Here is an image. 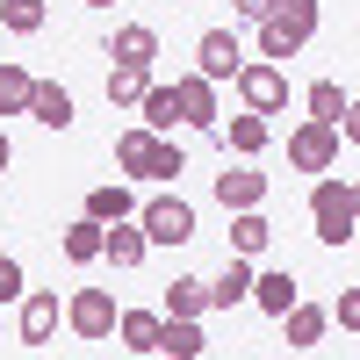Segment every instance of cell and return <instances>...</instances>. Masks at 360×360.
<instances>
[{
	"label": "cell",
	"mask_w": 360,
	"mask_h": 360,
	"mask_svg": "<svg viewBox=\"0 0 360 360\" xmlns=\"http://www.w3.org/2000/svg\"><path fill=\"white\" fill-rule=\"evenodd\" d=\"M144 86H152V65H108V108H137Z\"/></svg>",
	"instance_id": "obj_25"
},
{
	"label": "cell",
	"mask_w": 360,
	"mask_h": 360,
	"mask_svg": "<svg viewBox=\"0 0 360 360\" xmlns=\"http://www.w3.org/2000/svg\"><path fill=\"white\" fill-rule=\"evenodd\" d=\"M144 252H152V238H144V224H137V217H130V224H108V238H101V259L115 266V274L144 266Z\"/></svg>",
	"instance_id": "obj_10"
},
{
	"label": "cell",
	"mask_w": 360,
	"mask_h": 360,
	"mask_svg": "<svg viewBox=\"0 0 360 360\" xmlns=\"http://www.w3.org/2000/svg\"><path fill=\"white\" fill-rule=\"evenodd\" d=\"M231 15H238V22H266V15H274V0H231Z\"/></svg>",
	"instance_id": "obj_33"
},
{
	"label": "cell",
	"mask_w": 360,
	"mask_h": 360,
	"mask_svg": "<svg viewBox=\"0 0 360 360\" xmlns=\"http://www.w3.org/2000/svg\"><path fill=\"white\" fill-rule=\"evenodd\" d=\"M202 317H166V332H159V353H173V360H202Z\"/></svg>",
	"instance_id": "obj_23"
},
{
	"label": "cell",
	"mask_w": 360,
	"mask_h": 360,
	"mask_svg": "<svg viewBox=\"0 0 360 360\" xmlns=\"http://www.w3.org/2000/svg\"><path fill=\"white\" fill-rule=\"evenodd\" d=\"M188 173V152H180L173 137H159V152H152V180H180Z\"/></svg>",
	"instance_id": "obj_30"
},
{
	"label": "cell",
	"mask_w": 360,
	"mask_h": 360,
	"mask_svg": "<svg viewBox=\"0 0 360 360\" xmlns=\"http://www.w3.org/2000/svg\"><path fill=\"white\" fill-rule=\"evenodd\" d=\"M108 58H115V65H152V58H159V29L123 22V29L108 37Z\"/></svg>",
	"instance_id": "obj_16"
},
{
	"label": "cell",
	"mask_w": 360,
	"mask_h": 360,
	"mask_svg": "<svg viewBox=\"0 0 360 360\" xmlns=\"http://www.w3.org/2000/svg\"><path fill=\"white\" fill-rule=\"evenodd\" d=\"M29 115H37L44 130H65V123H72V94H65L58 79H37V86H29Z\"/></svg>",
	"instance_id": "obj_20"
},
{
	"label": "cell",
	"mask_w": 360,
	"mask_h": 360,
	"mask_svg": "<svg viewBox=\"0 0 360 360\" xmlns=\"http://www.w3.org/2000/svg\"><path fill=\"white\" fill-rule=\"evenodd\" d=\"M209 310V281H195V274H173V288H166V310L159 317H202Z\"/></svg>",
	"instance_id": "obj_26"
},
{
	"label": "cell",
	"mask_w": 360,
	"mask_h": 360,
	"mask_svg": "<svg viewBox=\"0 0 360 360\" xmlns=\"http://www.w3.org/2000/svg\"><path fill=\"white\" fill-rule=\"evenodd\" d=\"M65 324H72L79 339H115V295L108 288H72Z\"/></svg>",
	"instance_id": "obj_7"
},
{
	"label": "cell",
	"mask_w": 360,
	"mask_h": 360,
	"mask_svg": "<svg viewBox=\"0 0 360 360\" xmlns=\"http://www.w3.org/2000/svg\"><path fill=\"white\" fill-rule=\"evenodd\" d=\"M44 22H51L44 0H0V29H15V37H37Z\"/></svg>",
	"instance_id": "obj_28"
},
{
	"label": "cell",
	"mask_w": 360,
	"mask_h": 360,
	"mask_svg": "<svg viewBox=\"0 0 360 360\" xmlns=\"http://www.w3.org/2000/svg\"><path fill=\"white\" fill-rule=\"evenodd\" d=\"M79 217H94V224H130L137 217V195L123 188V180H101V188H86V209Z\"/></svg>",
	"instance_id": "obj_13"
},
{
	"label": "cell",
	"mask_w": 360,
	"mask_h": 360,
	"mask_svg": "<svg viewBox=\"0 0 360 360\" xmlns=\"http://www.w3.org/2000/svg\"><path fill=\"white\" fill-rule=\"evenodd\" d=\"M159 332H166L159 310H115V339H123V353H159Z\"/></svg>",
	"instance_id": "obj_15"
},
{
	"label": "cell",
	"mask_w": 360,
	"mask_h": 360,
	"mask_svg": "<svg viewBox=\"0 0 360 360\" xmlns=\"http://www.w3.org/2000/svg\"><path fill=\"white\" fill-rule=\"evenodd\" d=\"M252 303H259L266 317H288L295 303H303V288H295L288 266H266V274H252Z\"/></svg>",
	"instance_id": "obj_11"
},
{
	"label": "cell",
	"mask_w": 360,
	"mask_h": 360,
	"mask_svg": "<svg viewBox=\"0 0 360 360\" xmlns=\"http://www.w3.org/2000/svg\"><path fill=\"white\" fill-rule=\"evenodd\" d=\"M137 224H144L152 245H188V238H195V209L180 202V195H152V202L137 209Z\"/></svg>",
	"instance_id": "obj_5"
},
{
	"label": "cell",
	"mask_w": 360,
	"mask_h": 360,
	"mask_svg": "<svg viewBox=\"0 0 360 360\" xmlns=\"http://www.w3.org/2000/svg\"><path fill=\"white\" fill-rule=\"evenodd\" d=\"M217 130H224V144H231L238 159H259V152H266V137H274V123H266V115H252V108H245V115H231V123H217Z\"/></svg>",
	"instance_id": "obj_17"
},
{
	"label": "cell",
	"mask_w": 360,
	"mask_h": 360,
	"mask_svg": "<svg viewBox=\"0 0 360 360\" xmlns=\"http://www.w3.org/2000/svg\"><path fill=\"white\" fill-rule=\"evenodd\" d=\"M29 86H37V72H22L15 58H0V115H29Z\"/></svg>",
	"instance_id": "obj_27"
},
{
	"label": "cell",
	"mask_w": 360,
	"mask_h": 360,
	"mask_svg": "<svg viewBox=\"0 0 360 360\" xmlns=\"http://www.w3.org/2000/svg\"><path fill=\"white\" fill-rule=\"evenodd\" d=\"M238 303H252V259H224V274L209 281V310H238Z\"/></svg>",
	"instance_id": "obj_14"
},
{
	"label": "cell",
	"mask_w": 360,
	"mask_h": 360,
	"mask_svg": "<svg viewBox=\"0 0 360 360\" xmlns=\"http://www.w3.org/2000/svg\"><path fill=\"white\" fill-rule=\"evenodd\" d=\"M266 238H274V224H266L259 209H238V217H231V252H238V259H259Z\"/></svg>",
	"instance_id": "obj_21"
},
{
	"label": "cell",
	"mask_w": 360,
	"mask_h": 360,
	"mask_svg": "<svg viewBox=\"0 0 360 360\" xmlns=\"http://www.w3.org/2000/svg\"><path fill=\"white\" fill-rule=\"evenodd\" d=\"M231 86H238V101H245L252 115H281L288 108V72L266 65V58H245V72H238Z\"/></svg>",
	"instance_id": "obj_3"
},
{
	"label": "cell",
	"mask_w": 360,
	"mask_h": 360,
	"mask_svg": "<svg viewBox=\"0 0 360 360\" xmlns=\"http://www.w3.org/2000/svg\"><path fill=\"white\" fill-rule=\"evenodd\" d=\"M303 101H310V123H332V130H339V115H346V86H339V79H317Z\"/></svg>",
	"instance_id": "obj_29"
},
{
	"label": "cell",
	"mask_w": 360,
	"mask_h": 360,
	"mask_svg": "<svg viewBox=\"0 0 360 360\" xmlns=\"http://www.w3.org/2000/svg\"><path fill=\"white\" fill-rule=\"evenodd\" d=\"M310 37H317V0H274V15L259 22V58L288 65V58H303Z\"/></svg>",
	"instance_id": "obj_1"
},
{
	"label": "cell",
	"mask_w": 360,
	"mask_h": 360,
	"mask_svg": "<svg viewBox=\"0 0 360 360\" xmlns=\"http://www.w3.org/2000/svg\"><path fill=\"white\" fill-rule=\"evenodd\" d=\"M339 144H346V137H339L332 123H295V130H288V166H295V173H332V166H339Z\"/></svg>",
	"instance_id": "obj_4"
},
{
	"label": "cell",
	"mask_w": 360,
	"mask_h": 360,
	"mask_svg": "<svg viewBox=\"0 0 360 360\" xmlns=\"http://www.w3.org/2000/svg\"><path fill=\"white\" fill-rule=\"evenodd\" d=\"M22 295H29V288H22V259L0 252V303H22Z\"/></svg>",
	"instance_id": "obj_31"
},
{
	"label": "cell",
	"mask_w": 360,
	"mask_h": 360,
	"mask_svg": "<svg viewBox=\"0 0 360 360\" xmlns=\"http://www.w3.org/2000/svg\"><path fill=\"white\" fill-rule=\"evenodd\" d=\"M137 115H144V130H159V137H166V130L180 123V94L152 79V86H144V101H137Z\"/></svg>",
	"instance_id": "obj_24"
},
{
	"label": "cell",
	"mask_w": 360,
	"mask_h": 360,
	"mask_svg": "<svg viewBox=\"0 0 360 360\" xmlns=\"http://www.w3.org/2000/svg\"><path fill=\"white\" fill-rule=\"evenodd\" d=\"M152 152H159V130H123V137H115V166H123L130 180H152Z\"/></svg>",
	"instance_id": "obj_18"
},
{
	"label": "cell",
	"mask_w": 360,
	"mask_h": 360,
	"mask_svg": "<svg viewBox=\"0 0 360 360\" xmlns=\"http://www.w3.org/2000/svg\"><path fill=\"white\" fill-rule=\"evenodd\" d=\"M86 8H115V0H86Z\"/></svg>",
	"instance_id": "obj_37"
},
{
	"label": "cell",
	"mask_w": 360,
	"mask_h": 360,
	"mask_svg": "<svg viewBox=\"0 0 360 360\" xmlns=\"http://www.w3.org/2000/svg\"><path fill=\"white\" fill-rule=\"evenodd\" d=\"M353 217H360V180H353Z\"/></svg>",
	"instance_id": "obj_36"
},
{
	"label": "cell",
	"mask_w": 360,
	"mask_h": 360,
	"mask_svg": "<svg viewBox=\"0 0 360 360\" xmlns=\"http://www.w3.org/2000/svg\"><path fill=\"white\" fill-rule=\"evenodd\" d=\"M310 231H317V245H346V238L360 231V217H353V180L317 173V188H310Z\"/></svg>",
	"instance_id": "obj_2"
},
{
	"label": "cell",
	"mask_w": 360,
	"mask_h": 360,
	"mask_svg": "<svg viewBox=\"0 0 360 360\" xmlns=\"http://www.w3.org/2000/svg\"><path fill=\"white\" fill-rule=\"evenodd\" d=\"M101 238H108V224L79 217V224H65V238H58V245H65V259H72V266H94V259H101Z\"/></svg>",
	"instance_id": "obj_22"
},
{
	"label": "cell",
	"mask_w": 360,
	"mask_h": 360,
	"mask_svg": "<svg viewBox=\"0 0 360 360\" xmlns=\"http://www.w3.org/2000/svg\"><path fill=\"white\" fill-rule=\"evenodd\" d=\"M339 137H346V144H360V101H346V115H339Z\"/></svg>",
	"instance_id": "obj_34"
},
{
	"label": "cell",
	"mask_w": 360,
	"mask_h": 360,
	"mask_svg": "<svg viewBox=\"0 0 360 360\" xmlns=\"http://www.w3.org/2000/svg\"><path fill=\"white\" fill-rule=\"evenodd\" d=\"M281 332H288V353H310L317 339H324V324H332V310H317V303H295L288 317H274Z\"/></svg>",
	"instance_id": "obj_19"
},
{
	"label": "cell",
	"mask_w": 360,
	"mask_h": 360,
	"mask_svg": "<svg viewBox=\"0 0 360 360\" xmlns=\"http://www.w3.org/2000/svg\"><path fill=\"white\" fill-rule=\"evenodd\" d=\"M332 324H346V332H360V288H339V303H332Z\"/></svg>",
	"instance_id": "obj_32"
},
{
	"label": "cell",
	"mask_w": 360,
	"mask_h": 360,
	"mask_svg": "<svg viewBox=\"0 0 360 360\" xmlns=\"http://www.w3.org/2000/svg\"><path fill=\"white\" fill-rule=\"evenodd\" d=\"M217 202L231 209V217H238V209H259V202H266V173H252V166L217 173Z\"/></svg>",
	"instance_id": "obj_12"
},
{
	"label": "cell",
	"mask_w": 360,
	"mask_h": 360,
	"mask_svg": "<svg viewBox=\"0 0 360 360\" xmlns=\"http://www.w3.org/2000/svg\"><path fill=\"white\" fill-rule=\"evenodd\" d=\"M173 94H180V123H188V130H217L224 123V115H217V79L188 72V79H173Z\"/></svg>",
	"instance_id": "obj_8"
},
{
	"label": "cell",
	"mask_w": 360,
	"mask_h": 360,
	"mask_svg": "<svg viewBox=\"0 0 360 360\" xmlns=\"http://www.w3.org/2000/svg\"><path fill=\"white\" fill-rule=\"evenodd\" d=\"M15 166V144H8V130H0V173H8Z\"/></svg>",
	"instance_id": "obj_35"
},
{
	"label": "cell",
	"mask_w": 360,
	"mask_h": 360,
	"mask_svg": "<svg viewBox=\"0 0 360 360\" xmlns=\"http://www.w3.org/2000/svg\"><path fill=\"white\" fill-rule=\"evenodd\" d=\"M15 332H22V346H51V339H58V295H51V288H29V295H22Z\"/></svg>",
	"instance_id": "obj_9"
},
{
	"label": "cell",
	"mask_w": 360,
	"mask_h": 360,
	"mask_svg": "<svg viewBox=\"0 0 360 360\" xmlns=\"http://www.w3.org/2000/svg\"><path fill=\"white\" fill-rule=\"evenodd\" d=\"M195 72L202 79H238V72H245V44H238V29H209V37L195 44Z\"/></svg>",
	"instance_id": "obj_6"
}]
</instances>
